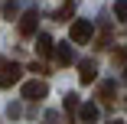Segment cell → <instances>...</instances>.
<instances>
[{
	"instance_id": "cell-2",
	"label": "cell",
	"mask_w": 127,
	"mask_h": 124,
	"mask_svg": "<svg viewBox=\"0 0 127 124\" xmlns=\"http://www.w3.org/2000/svg\"><path fill=\"white\" fill-rule=\"evenodd\" d=\"M20 75H23V69H20L16 62H3V65H0V88L16 85V82H20Z\"/></svg>"
},
{
	"instance_id": "cell-7",
	"label": "cell",
	"mask_w": 127,
	"mask_h": 124,
	"mask_svg": "<svg viewBox=\"0 0 127 124\" xmlns=\"http://www.w3.org/2000/svg\"><path fill=\"white\" fill-rule=\"evenodd\" d=\"M36 52L39 56H52V39H49L46 33H39V39H36Z\"/></svg>"
},
{
	"instance_id": "cell-12",
	"label": "cell",
	"mask_w": 127,
	"mask_h": 124,
	"mask_svg": "<svg viewBox=\"0 0 127 124\" xmlns=\"http://www.w3.org/2000/svg\"><path fill=\"white\" fill-rule=\"evenodd\" d=\"M114 62H127V46H121V49H114Z\"/></svg>"
},
{
	"instance_id": "cell-11",
	"label": "cell",
	"mask_w": 127,
	"mask_h": 124,
	"mask_svg": "<svg viewBox=\"0 0 127 124\" xmlns=\"http://www.w3.org/2000/svg\"><path fill=\"white\" fill-rule=\"evenodd\" d=\"M72 13H75V3H72V0H68V3H65V7H62V10L56 13V20H62V23H65V20H68Z\"/></svg>"
},
{
	"instance_id": "cell-14",
	"label": "cell",
	"mask_w": 127,
	"mask_h": 124,
	"mask_svg": "<svg viewBox=\"0 0 127 124\" xmlns=\"http://www.w3.org/2000/svg\"><path fill=\"white\" fill-rule=\"evenodd\" d=\"M124 79H127V69H124Z\"/></svg>"
},
{
	"instance_id": "cell-8",
	"label": "cell",
	"mask_w": 127,
	"mask_h": 124,
	"mask_svg": "<svg viewBox=\"0 0 127 124\" xmlns=\"http://www.w3.org/2000/svg\"><path fill=\"white\" fill-rule=\"evenodd\" d=\"M82 121L95 124V121H98V108H95V105H82Z\"/></svg>"
},
{
	"instance_id": "cell-1",
	"label": "cell",
	"mask_w": 127,
	"mask_h": 124,
	"mask_svg": "<svg viewBox=\"0 0 127 124\" xmlns=\"http://www.w3.org/2000/svg\"><path fill=\"white\" fill-rule=\"evenodd\" d=\"M91 33H95V26H91V20H75L72 23V30H68V36H72V42H91Z\"/></svg>"
},
{
	"instance_id": "cell-6",
	"label": "cell",
	"mask_w": 127,
	"mask_h": 124,
	"mask_svg": "<svg viewBox=\"0 0 127 124\" xmlns=\"http://www.w3.org/2000/svg\"><path fill=\"white\" fill-rule=\"evenodd\" d=\"M56 62H59V65H72V62H75V52H72V46H65V42H62V46L56 49Z\"/></svg>"
},
{
	"instance_id": "cell-13",
	"label": "cell",
	"mask_w": 127,
	"mask_h": 124,
	"mask_svg": "<svg viewBox=\"0 0 127 124\" xmlns=\"http://www.w3.org/2000/svg\"><path fill=\"white\" fill-rule=\"evenodd\" d=\"M75 108H78V98L68 95V98H65V111H75Z\"/></svg>"
},
{
	"instance_id": "cell-4",
	"label": "cell",
	"mask_w": 127,
	"mask_h": 124,
	"mask_svg": "<svg viewBox=\"0 0 127 124\" xmlns=\"http://www.w3.org/2000/svg\"><path fill=\"white\" fill-rule=\"evenodd\" d=\"M36 30H39V16L30 10V13H23V20H20V36H36Z\"/></svg>"
},
{
	"instance_id": "cell-5",
	"label": "cell",
	"mask_w": 127,
	"mask_h": 124,
	"mask_svg": "<svg viewBox=\"0 0 127 124\" xmlns=\"http://www.w3.org/2000/svg\"><path fill=\"white\" fill-rule=\"evenodd\" d=\"M78 69H82V72H78V79H82V85H91V82L98 79V65H95L91 59H85V62H82Z\"/></svg>"
},
{
	"instance_id": "cell-9",
	"label": "cell",
	"mask_w": 127,
	"mask_h": 124,
	"mask_svg": "<svg viewBox=\"0 0 127 124\" xmlns=\"http://www.w3.org/2000/svg\"><path fill=\"white\" fill-rule=\"evenodd\" d=\"M98 95H101V101H104V105H111V101H114V85H111V82H104Z\"/></svg>"
},
{
	"instance_id": "cell-10",
	"label": "cell",
	"mask_w": 127,
	"mask_h": 124,
	"mask_svg": "<svg viewBox=\"0 0 127 124\" xmlns=\"http://www.w3.org/2000/svg\"><path fill=\"white\" fill-rule=\"evenodd\" d=\"M114 16L127 23V0H117V3H114Z\"/></svg>"
},
{
	"instance_id": "cell-15",
	"label": "cell",
	"mask_w": 127,
	"mask_h": 124,
	"mask_svg": "<svg viewBox=\"0 0 127 124\" xmlns=\"http://www.w3.org/2000/svg\"><path fill=\"white\" fill-rule=\"evenodd\" d=\"M111 124H121V121H111Z\"/></svg>"
},
{
	"instance_id": "cell-3",
	"label": "cell",
	"mask_w": 127,
	"mask_h": 124,
	"mask_svg": "<svg viewBox=\"0 0 127 124\" xmlns=\"http://www.w3.org/2000/svg\"><path fill=\"white\" fill-rule=\"evenodd\" d=\"M46 95H49L46 82H26L23 85V98H30V101H39V98H46Z\"/></svg>"
}]
</instances>
